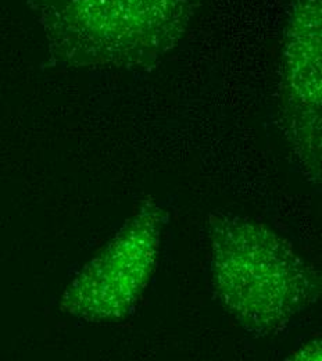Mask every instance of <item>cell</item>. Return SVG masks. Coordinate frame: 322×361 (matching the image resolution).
Wrapping results in <instances>:
<instances>
[{
  "label": "cell",
  "instance_id": "cell-1",
  "mask_svg": "<svg viewBox=\"0 0 322 361\" xmlns=\"http://www.w3.org/2000/svg\"><path fill=\"white\" fill-rule=\"evenodd\" d=\"M66 63L150 68L181 42L204 0H24Z\"/></svg>",
  "mask_w": 322,
  "mask_h": 361
},
{
  "label": "cell",
  "instance_id": "cell-2",
  "mask_svg": "<svg viewBox=\"0 0 322 361\" xmlns=\"http://www.w3.org/2000/svg\"><path fill=\"white\" fill-rule=\"evenodd\" d=\"M285 92L290 124L299 139L320 145L321 0H293L286 21Z\"/></svg>",
  "mask_w": 322,
  "mask_h": 361
}]
</instances>
